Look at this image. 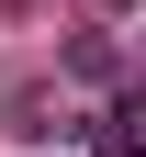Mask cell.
<instances>
[{
    "instance_id": "6da1fadb",
    "label": "cell",
    "mask_w": 146,
    "mask_h": 157,
    "mask_svg": "<svg viewBox=\"0 0 146 157\" xmlns=\"http://www.w3.org/2000/svg\"><path fill=\"white\" fill-rule=\"evenodd\" d=\"M90 157H146V90H124V101L101 112V135H90Z\"/></svg>"
},
{
    "instance_id": "7a4b0ae2",
    "label": "cell",
    "mask_w": 146,
    "mask_h": 157,
    "mask_svg": "<svg viewBox=\"0 0 146 157\" xmlns=\"http://www.w3.org/2000/svg\"><path fill=\"white\" fill-rule=\"evenodd\" d=\"M112 11H135V0H112Z\"/></svg>"
}]
</instances>
